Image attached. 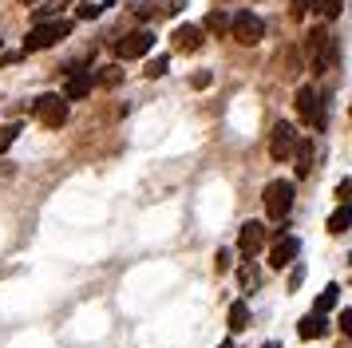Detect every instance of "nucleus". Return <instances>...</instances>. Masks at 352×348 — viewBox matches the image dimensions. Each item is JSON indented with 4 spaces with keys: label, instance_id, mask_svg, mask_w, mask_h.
Segmentation results:
<instances>
[{
    "label": "nucleus",
    "instance_id": "obj_36",
    "mask_svg": "<svg viewBox=\"0 0 352 348\" xmlns=\"http://www.w3.org/2000/svg\"><path fill=\"white\" fill-rule=\"evenodd\" d=\"M349 115H352V111H349Z\"/></svg>",
    "mask_w": 352,
    "mask_h": 348
},
{
    "label": "nucleus",
    "instance_id": "obj_32",
    "mask_svg": "<svg viewBox=\"0 0 352 348\" xmlns=\"http://www.w3.org/2000/svg\"><path fill=\"white\" fill-rule=\"evenodd\" d=\"M261 348H281V345H277V340H265V345H261Z\"/></svg>",
    "mask_w": 352,
    "mask_h": 348
},
{
    "label": "nucleus",
    "instance_id": "obj_25",
    "mask_svg": "<svg viewBox=\"0 0 352 348\" xmlns=\"http://www.w3.org/2000/svg\"><path fill=\"white\" fill-rule=\"evenodd\" d=\"M166 67H170V56H159V60H151L146 76H151V79H159V76H166Z\"/></svg>",
    "mask_w": 352,
    "mask_h": 348
},
{
    "label": "nucleus",
    "instance_id": "obj_17",
    "mask_svg": "<svg viewBox=\"0 0 352 348\" xmlns=\"http://www.w3.org/2000/svg\"><path fill=\"white\" fill-rule=\"evenodd\" d=\"M293 166H297V178H305V174L313 171V142H297V151H293Z\"/></svg>",
    "mask_w": 352,
    "mask_h": 348
},
{
    "label": "nucleus",
    "instance_id": "obj_7",
    "mask_svg": "<svg viewBox=\"0 0 352 348\" xmlns=\"http://www.w3.org/2000/svg\"><path fill=\"white\" fill-rule=\"evenodd\" d=\"M151 47H155V32H127L115 40V60H143Z\"/></svg>",
    "mask_w": 352,
    "mask_h": 348
},
{
    "label": "nucleus",
    "instance_id": "obj_9",
    "mask_svg": "<svg viewBox=\"0 0 352 348\" xmlns=\"http://www.w3.org/2000/svg\"><path fill=\"white\" fill-rule=\"evenodd\" d=\"M309 44H313V72H329L336 63V44L329 40V32L324 28L309 32Z\"/></svg>",
    "mask_w": 352,
    "mask_h": 348
},
{
    "label": "nucleus",
    "instance_id": "obj_35",
    "mask_svg": "<svg viewBox=\"0 0 352 348\" xmlns=\"http://www.w3.org/2000/svg\"><path fill=\"white\" fill-rule=\"evenodd\" d=\"M0 44H4V40H0Z\"/></svg>",
    "mask_w": 352,
    "mask_h": 348
},
{
    "label": "nucleus",
    "instance_id": "obj_18",
    "mask_svg": "<svg viewBox=\"0 0 352 348\" xmlns=\"http://www.w3.org/2000/svg\"><path fill=\"white\" fill-rule=\"evenodd\" d=\"M56 12H64V0H44V4L32 12V20H36V24H48Z\"/></svg>",
    "mask_w": 352,
    "mask_h": 348
},
{
    "label": "nucleus",
    "instance_id": "obj_26",
    "mask_svg": "<svg viewBox=\"0 0 352 348\" xmlns=\"http://www.w3.org/2000/svg\"><path fill=\"white\" fill-rule=\"evenodd\" d=\"M336 329H340V332H344V336L352 340V305H349V309H340V320H336Z\"/></svg>",
    "mask_w": 352,
    "mask_h": 348
},
{
    "label": "nucleus",
    "instance_id": "obj_21",
    "mask_svg": "<svg viewBox=\"0 0 352 348\" xmlns=\"http://www.w3.org/2000/svg\"><path fill=\"white\" fill-rule=\"evenodd\" d=\"M238 281H241V289H245V293H254V289H257V269H254V261H245V265L238 269Z\"/></svg>",
    "mask_w": 352,
    "mask_h": 348
},
{
    "label": "nucleus",
    "instance_id": "obj_34",
    "mask_svg": "<svg viewBox=\"0 0 352 348\" xmlns=\"http://www.w3.org/2000/svg\"><path fill=\"white\" fill-rule=\"evenodd\" d=\"M349 261H352V250H349Z\"/></svg>",
    "mask_w": 352,
    "mask_h": 348
},
{
    "label": "nucleus",
    "instance_id": "obj_19",
    "mask_svg": "<svg viewBox=\"0 0 352 348\" xmlns=\"http://www.w3.org/2000/svg\"><path fill=\"white\" fill-rule=\"evenodd\" d=\"M309 4H313V12H320L324 20H336L340 8H344V0H309Z\"/></svg>",
    "mask_w": 352,
    "mask_h": 348
},
{
    "label": "nucleus",
    "instance_id": "obj_14",
    "mask_svg": "<svg viewBox=\"0 0 352 348\" xmlns=\"http://www.w3.org/2000/svg\"><path fill=\"white\" fill-rule=\"evenodd\" d=\"M226 325H230L234 336L245 332V329H250V305H245V301H234V305H230V313H226Z\"/></svg>",
    "mask_w": 352,
    "mask_h": 348
},
{
    "label": "nucleus",
    "instance_id": "obj_3",
    "mask_svg": "<svg viewBox=\"0 0 352 348\" xmlns=\"http://www.w3.org/2000/svg\"><path fill=\"white\" fill-rule=\"evenodd\" d=\"M72 36V20H48V24H36L28 36H24V52H44V47H56L60 40Z\"/></svg>",
    "mask_w": 352,
    "mask_h": 348
},
{
    "label": "nucleus",
    "instance_id": "obj_13",
    "mask_svg": "<svg viewBox=\"0 0 352 348\" xmlns=\"http://www.w3.org/2000/svg\"><path fill=\"white\" fill-rule=\"evenodd\" d=\"M170 44H175V52H198V47H202V28H198V24H182V28L170 36Z\"/></svg>",
    "mask_w": 352,
    "mask_h": 348
},
{
    "label": "nucleus",
    "instance_id": "obj_28",
    "mask_svg": "<svg viewBox=\"0 0 352 348\" xmlns=\"http://www.w3.org/2000/svg\"><path fill=\"white\" fill-rule=\"evenodd\" d=\"M309 8H313L309 0H293V4H289V16H293V20H301V16L309 12Z\"/></svg>",
    "mask_w": 352,
    "mask_h": 348
},
{
    "label": "nucleus",
    "instance_id": "obj_24",
    "mask_svg": "<svg viewBox=\"0 0 352 348\" xmlns=\"http://www.w3.org/2000/svg\"><path fill=\"white\" fill-rule=\"evenodd\" d=\"M336 202H340V206H352V174L336 182Z\"/></svg>",
    "mask_w": 352,
    "mask_h": 348
},
{
    "label": "nucleus",
    "instance_id": "obj_23",
    "mask_svg": "<svg viewBox=\"0 0 352 348\" xmlns=\"http://www.w3.org/2000/svg\"><path fill=\"white\" fill-rule=\"evenodd\" d=\"M16 135H20V123H8V127H0V155L16 142Z\"/></svg>",
    "mask_w": 352,
    "mask_h": 348
},
{
    "label": "nucleus",
    "instance_id": "obj_29",
    "mask_svg": "<svg viewBox=\"0 0 352 348\" xmlns=\"http://www.w3.org/2000/svg\"><path fill=\"white\" fill-rule=\"evenodd\" d=\"M301 281H305V265H301V261H297V265L289 269V289H297V285H301Z\"/></svg>",
    "mask_w": 352,
    "mask_h": 348
},
{
    "label": "nucleus",
    "instance_id": "obj_12",
    "mask_svg": "<svg viewBox=\"0 0 352 348\" xmlns=\"http://www.w3.org/2000/svg\"><path fill=\"white\" fill-rule=\"evenodd\" d=\"M297 336L301 340H320V336H329V316H317V313H309L297 320Z\"/></svg>",
    "mask_w": 352,
    "mask_h": 348
},
{
    "label": "nucleus",
    "instance_id": "obj_4",
    "mask_svg": "<svg viewBox=\"0 0 352 348\" xmlns=\"http://www.w3.org/2000/svg\"><path fill=\"white\" fill-rule=\"evenodd\" d=\"M32 115L48 127V131H60V127L67 123V99H64V95H56V91L36 95V99H32Z\"/></svg>",
    "mask_w": 352,
    "mask_h": 348
},
{
    "label": "nucleus",
    "instance_id": "obj_1",
    "mask_svg": "<svg viewBox=\"0 0 352 348\" xmlns=\"http://www.w3.org/2000/svg\"><path fill=\"white\" fill-rule=\"evenodd\" d=\"M293 182L289 178H273V182H265V194H261V202H265V218L273 221H285L289 210H293Z\"/></svg>",
    "mask_w": 352,
    "mask_h": 348
},
{
    "label": "nucleus",
    "instance_id": "obj_27",
    "mask_svg": "<svg viewBox=\"0 0 352 348\" xmlns=\"http://www.w3.org/2000/svg\"><path fill=\"white\" fill-rule=\"evenodd\" d=\"M206 28H210V32H230V20H226L222 12H214V16L206 20Z\"/></svg>",
    "mask_w": 352,
    "mask_h": 348
},
{
    "label": "nucleus",
    "instance_id": "obj_20",
    "mask_svg": "<svg viewBox=\"0 0 352 348\" xmlns=\"http://www.w3.org/2000/svg\"><path fill=\"white\" fill-rule=\"evenodd\" d=\"M111 4H115V0H91V4H80V12H76V16H80V20H96V16H103Z\"/></svg>",
    "mask_w": 352,
    "mask_h": 348
},
{
    "label": "nucleus",
    "instance_id": "obj_5",
    "mask_svg": "<svg viewBox=\"0 0 352 348\" xmlns=\"http://www.w3.org/2000/svg\"><path fill=\"white\" fill-rule=\"evenodd\" d=\"M293 107H297V119H301L305 127H313V131L324 127V95H320L317 87H297Z\"/></svg>",
    "mask_w": 352,
    "mask_h": 348
},
{
    "label": "nucleus",
    "instance_id": "obj_16",
    "mask_svg": "<svg viewBox=\"0 0 352 348\" xmlns=\"http://www.w3.org/2000/svg\"><path fill=\"white\" fill-rule=\"evenodd\" d=\"M352 230V206H336L329 214V234H349Z\"/></svg>",
    "mask_w": 352,
    "mask_h": 348
},
{
    "label": "nucleus",
    "instance_id": "obj_11",
    "mask_svg": "<svg viewBox=\"0 0 352 348\" xmlns=\"http://www.w3.org/2000/svg\"><path fill=\"white\" fill-rule=\"evenodd\" d=\"M91 83H96V76H91L87 67H76V72H67V91H64V99H67V103H72V99H87Z\"/></svg>",
    "mask_w": 352,
    "mask_h": 348
},
{
    "label": "nucleus",
    "instance_id": "obj_30",
    "mask_svg": "<svg viewBox=\"0 0 352 348\" xmlns=\"http://www.w3.org/2000/svg\"><path fill=\"white\" fill-rule=\"evenodd\" d=\"M210 79H214L210 72H194V76H190V87H210Z\"/></svg>",
    "mask_w": 352,
    "mask_h": 348
},
{
    "label": "nucleus",
    "instance_id": "obj_10",
    "mask_svg": "<svg viewBox=\"0 0 352 348\" xmlns=\"http://www.w3.org/2000/svg\"><path fill=\"white\" fill-rule=\"evenodd\" d=\"M238 250L245 261H254L257 253L265 250V221H245L238 234Z\"/></svg>",
    "mask_w": 352,
    "mask_h": 348
},
{
    "label": "nucleus",
    "instance_id": "obj_22",
    "mask_svg": "<svg viewBox=\"0 0 352 348\" xmlns=\"http://www.w3.org/2000/svg\"><path fill=\"white\" fill-rule=\"evenodd\" d=\"M96 83H103V87H119V83H123V72H119V67H103V72L96 76Z\"/></svg>",
    "mask_w": 352,
    "mask_h": 348
},
{
    "label": "nucleus",
    "instance_id": "obj_15",
    "mask_svg": "<svg viewBox=\"0 0 352 348\" xmlns=\"http://www.w3.org/2000/svg\"><path fill=\"white\" fill-rule=\"evenodd\" d=\"M336 301H340V285H329V289H320L317 301H313V313H317V316L333 313V309H336Z\"/></svg>",
    "mask_w": 352,
    "mask_h": 348
},
{
    "label": "nucleus",
    "instance_id": "obj_33",
    "mask_svg": "<svg viewBox=\"0 0 352 348\" xmlns=\"http://www.w3.org/2000/svg\"><path fill=\"white\" fill-rule=\"evenodd\" d=\"M218 348H234V340H226V345H218Z\"/></svg>",
    "mask_w": 352,
    "mask_h": 348
},
{
    "label": "nucleus",
    "instance_id": "obj_6",
    "mask_svg": "<svg viewBox=\"0 0 352 348\" xmlns=\"http://www.w3.org/2000/svg\"><path fill=\"white\" fill-rule=\"evenodd\" d=\"M297 127L293 123H285V119H281V123H273V131H270V158L273 162H289V158H293V151H297Z\"/></svg>",
    "mask_w": 352,
    "mask_h": 348
},
{
    "label": "nucleus",
    "instance_id": "obj_2",
    "mask_svg": "<svg viewBox=\"0 0 352 348\" xmlns=\"http://www.w3.org/2000/svg\"><path fill=\"white\" fill-rule=\"evenodd\" d=\"M230 36L238 40V44L254 47L261 36H265V16H257L254 8H238V12L230 16Z\"/></svg>",
    "mask_w": 352,
    "mask_h": 348
},
{
    "label": "nucleus",
    "instance_id": "obj_8",
    "mask_svg": "<svg viewBox=\"0 0 352 348\" xmlns=\"http://www.w3.org/2000/svg\"><path fill=\"white\" fill-rule=\"evenodd\" d=\"M297 253H301V237L297 234H277L270 246V265L273 269H289L297 261Z\"/></svg>",
    "mask_w": 352,
    "mask_h": 348
},
{
    "label": "nucleus",
    "instance_id": "obj_31",
    "mask_svg": "<svg viewBox=\"0 0 352 348\" xmlns=\"http://www.w3.org/2000/svg\"><path fill=\"white\" fill-rule=\"evenodd\" d=\"M214 265H218V273H226V269H230V250H218V261H214Z\"/></svg>",
    "mask_w": 352,
    "mask_h": 348
}]
</instances>
